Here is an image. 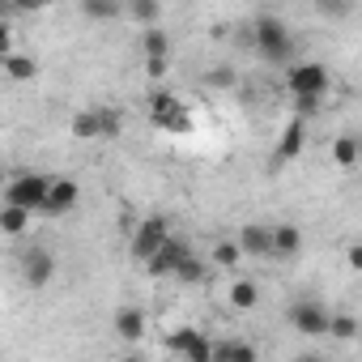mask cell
<instances>
[{
  "label": "cell",
  "instance_id": "obj_8",
  "mask_svg": "<svg viewBox=\"0 0 362 362\" xmlns=\"http://www.w3.org/2000/svg\"><path fill=\"white\" fill-rule=\"evenodd\" d=\"M52 277H56V260H52V252H47V247H30V252L22 256V281H26L30 290H43Z\"/></svg>",
  "mask_w": 362,
  "mask_h": 362
},
{
  "label": "cell",
  "instance_id": "obj_22",
  "mask_svg": "<svg viewBox=\"0 0 362 362\" xmlns=\"http://www.w3.org/2000/svg\"><path fill=\"white\" fill-rule=\"evenodd\" d=\"M128 5V13L141 22V26H158V18H162V5L158 0H124Z\"/></svg>",
  "mask_w": 362,
  "mask_h": 362
},
{
  "label": "cell",
  "instance_id": "obj_18",
  "mask_svg": "<svg viewBox=\"0 0 362 362\" xmlns=\"http://www.w3.org/2000/svg\"><path fill=\"white\" fill-rule=\"evenodd\" d=\"M30 218H35V209H26V205H9V201H5V214H0V230H5V235H22V230L30 226Z\"/></svg>",
  "mask_w": 362,
  "mask_h": 362
},
{
  "label": "cell",
  "instance_id": "obj_30",
  "mask_svg": "<svg viewBox=\"0 0 362 362\" xmlns=\"http://www.w3.org/2000/svg\"><path fill=\"white\" fill-rule=\"evenodd\" d=\"M214 354H218V345L209 337H197V345L188 349V362H214Z\"/></svg>",
  "mask_w": 362,
  "mask_h": 362
},
{
  "label": "cell",
  "instance_id": "obj_12",
  "mask_svg": "<svg viewBox=\"0 0 362 362\" xmlns=\"http://www.w3.org/2000/svg\"><path fill=\"white\" fill-rule=\"evenodd\" d=\"M111 328H115L119 341H141L145 337V311L141 307H119L115 320H111Z\"/></svg>",
  "mask_w": 362,
  "mask_h": 362
},
{
  "label": "cell",
  "instance_id": "obj_27",
  "mask_svg": "<svg viewBox=\"0 0 362 362\" xmlns=\"http://www.w3.org/2000/svg\"><path fill=\"white\" fill-rule=\"evenodd\" d=\"M349 0H315V13L320 18H328V22H341V18H349Z\"/></svg>",
  "mask_w": 362,
  "mask_h": 362
},
{
  "label": "cell",
  "instance_id": "obj_19",
  "mask_svg": "<svg viewBox=\"0 0 362 362\" xmlns=\"http://www.w3.org/2000/svg\"><path fill=\"white\" fill-rule=\"evenodd\" d=\"M358 158H362V141H358V136H337V141H332V162H337V166L349 170V166H358Z\"/></svg>",
  "mask_w": 362,
  "mask_h": 362
},
{
  "label": "cell",
  "instance_id": "obj_26",
  "mask_svg": "<svg viewBox=\"0 0 362 362\" xmlns=\"http://www.w3.org/2000/svg\"><path fill=\"white\" fill-rule=\"evenodd\" d=\"M197 337H201L197 328H179V332H170V337H166V349H170V354H179V358H188V349L197 345Z\"/></svg>",
  "mask_w": 362,
  "mask_h": 362
},
{
  "label": "cell",
  "instance_id": "obj_10",
  "mask_svg": "<svg viewBox=\"0 0 362 362\" xmlns=\"http://www.w3.org/2000/svg\"><path fill=\"white\" fill-rule=\"evenodd\" d=\"M303 145H307V132H303V115H294V119L286 124V132H281V141H277L273 158H277V162H294V158H303Z\"/></svg>",
  "mask_w": 362,
  "mask_h": 362
},
{
  "label": "cell",
  "instance_id": "obj_16",
  "mask_svg": "<svg viewBox=\"0 0 362 362\" xmlns=\"http://www.w3.org/2000/svg\"><path fill=\"white\" fill-rule=\"evenodd\" d=\"M69 132H73L77 141H98V136H103V115H98V107H94V111H77V115L69 119Z\"/></svg>",
  "mask_w": 362,
  "mask_h": 362
},
{
  "label": "cell",
  "instance_id": "obj_31",
  "mask_svg": "<svg viewBox=\"0 0 362 362\" xmlns=\"http://www.w3.org/2000/svg\"><path fill=\"white\" fill-rule=\"evenodd\" d=\"M98 115H103V136H119V128H124L119 119H124V115H119L115 107H98Z\"/></svg>",
  "mask_w": 362,
  "mask_h": 362
},
{
  "label": "cell",
  "instance_id": "obj_4",
  "mask_svg": "<svg viewBox=\"0 0 362 362\" xmlns=\"http://www.w3.org/2000/svg\"><path fill=\"white\" fill-rule=\"evenodd\" d=\"M286 86H290V94H294V98H324V94H328V86H332V77H328V69H324L320 60H303V64H294V69H290Z\"/></svg>",
  "mask_w": 362,
  "mask_h": 362
},
{
  "label": "cell",
  "instance_id": "obj_23",
  "mask_svg": "<svg viewBox=\"0 0 362 362\" xmlns=\"http://www.w3.org/2000/svg\"><path fill=\"white\" fill-rule=\"evenodd\" d=\"M218 269H235L239 260H243V247H239V239H222L218 247H214V256H209Z\"/></svg>",
  "mask_w": 362,
  "mask_h": 362
},
{
  "label": "cell",
  "instance_id": "obj_25",
  "mask_svg": "<svg viewBox=\"0 0 362 362\" xmlns=\"http://www.w3.org/2000/svg\"><path fill=\"white\" fill-rule=\"evenodd\" d=\"M175 281H184V286H197V281H205V260H201V256H188L184 264L175 269Z\"/></svg>",
  "mask_w": 362,
  "mask_h": 362
},
{
  "label": "cell",
  "instance_id": "obj_9",
  "mask_svg": "<svg viewBox=\"0 0 362 362\" xmlns=\"http://www.w3.org/2000/svg\"><path fill=\"white\" fill-rule=\"evenodd\" d=\"M239 247L243 256H273V226H260V222L239 226Z\"/></svg>",
  "mask_w": 362,
  "mask_h": 362
},
{
  "label": "cell",
  "instance_id": "obj_28",
  "mask_svg": "<svg viewBox=\"0 0 362 362\" xmlns=\"http://www.w3.org/2000/svg\"><path fill=\"white\" fill-rule=\"evenodd\" d=\"M170 73V56H145V77L149 81H162Z\"/></svg>",
  "mask_w": 362,
  "mask_h": 362
},
{
  "label": "cell",
  "instance_id": "obj_14",
  "mask_svg": "<svg viewBox=\"0 0 362 362\" xmlns=\"http://www.w3.org/2000/svg\"><path fill=\"white\" fill-rule=\"evenodd\" d=\"M128 13L124 0H81V18L86 22H119Z\"/></svg>",
  "mask_w": 362,
  "mask_h": 362
},
{
  "label": "cell",
  "instance_id": "obj_17",
  "mask_svg": "<svg viewBox=\"0 0 362 362\" xmlns=\"http://www.w3.org/2000/svg\"><path fill=\"white\" fill-rule=\"evenodd\" d=\"M214 362H256V345L252 341H218Z\"/></svg>",
  "mask_w": 362,
  "mask_h": 362
},
{
  "label": "cell",
  "instance_id": "obj_3",
  "mask_svg": "<svg viewBox=\"0 0 362 362\" xmlns=\"http://www.w3.org/2000/svg\"><path fill=\"white\" fill-rule=\"evenodd\" d=\"M47 197H52V179L35 175V170H26V175H18V179L5 184V201L9 205H26L35 214H47Z\"/></svg>",
  "mask_w": 362,
  "mask_h": 362
},
{
  "label": "cell",
  "instance_id": "obj_29",
  "mask_svg": "<svg viewBox=\"0 0 362 362\" xmlns=\"http://www.w3.org/2000/svg\"><path fill=\"white\" fill-rule=\"evenodd\" d=\"M332 337H341V341H349V337H358V320L354 315H332Z\"/></svg>",
  "mask_w": 362,
  "mask_h": 362
},
{
  "label": "cell",
  "instance_id": "obj_13",
  "mask_svg": "<svg viewBox=\"0 0 362 362\" xmlns=\"http://www.w3.org/2000/svg\"><path fill=\"white\" fill-rule=\"evenodd\" d=\"M81 188H77V179H52V197H47V214H69L77 205Z\"/></svg>",
  "mask_w": 362,
  "mask_h": 362
},
{
  "label": "cell",
  "instance_id": "obj_15",
  "mask_svg": "<svg viewBox=\"0 0 362 362\" xmlns=\"http://www.w3.org/2000/svg\"><path fill=\"white\" fill-rule=\"evenodd\" d=\"M0 64H5V77H9V81H35V77H39V60H35V56H22V52L0 56Z\"/></svg>",
  "mask_w": 362,
  "mask_h": 362
},
{
  "label": "cell",
  "instance_id": "obj_7",
  "mask_svg": "<svg viewBox=\"0 0 362 362\" xmlns=\"http://www.w3.org/2000/svg\"><path fill=\"white\" fill-rule=\"evenodd\" d=\"M166 239H170V222H166V218H145V222L136 226V235H132V260L145 264Z\"/></svg>",
  "mask_w": 362,
  "mask_h": 362
},
{
  "label": "cell",
  "instance_id": "obj_5",
  "mask_svg": "<svg viewBox=\"0 0 362 362\" xmlns=\"http://www.w3.org/2000/svg\"><path fill=\"white\" fill-rule=\"evenodd\" d=\"M290 328L303 332V337H328L332 332V315L315 303V298H298L290 307Z\"/></svg>",
  "mask_w": 362,
  "mask_h": 362
},
{
  "label": "cell",
  "instance_id": "obj_33",
  "mask_svg": "<svg viewBox=\"0 0 362 362\" xmlns=\"http://www.w3.org/2000/svg\"><path fill=\"white\" fill-rule=\"evenodd\" d=\"M9 52H13V26L0 30V56H9Z\"/></svg>",
  "mask_w": 362,
  "mask_h": 362
},
{
  "label": "cell",
  "instance_id": "obj_24",
  "mask_svg": "<svg viewBox=\"0 0 362 362\" xmlns=\"http://www.w3.org/2000/svg\"><path fill=\"white\" fill-rule=\"evenodd\" d=\"M235 86H239V73L230 64H218L205 73V90H235Z\"/></svg>",
  "mask_w": 362,
  "mask_h": 362
},
{
  "label": "cell",
  "instance_id": "obj_21",
  "mask_svg": "<svg viewBox=\"0 0 362 362\" xmlns=\"http://www.w3.org/2000/svg\"><path fill=\"white\" fill-rule=\"evenodd\" d=\"M256 303H260V290H256V281L239 277V281L230 286V307H239V311H252Z\"/></svg>",
  "mask_w": 362,
  "mask_h": 362
},
{
  "label": "cell",
  "instance_id": "obj_20",
  "mask_svg": "<svg viewBox=\"0 0 362 362\" xmlns=\"http://www.w3.org/2000/svg\"><path fill=\"white\" fill-rule=\"evenodd\" d=\"M141 56H170V35L162 26H145L141 35Z\"/></svg>",
  "mask_w": 362,
  "mask_h": 362
},
{
  "label": "cell",
  "instance_id": "obj_34",
  "mask_svg": "<svg viewBox=\"0 0 362 362\" xmlns=\"http://www.w3.org/2000/svg\"><path fill=\"white\" fill-rule=\"evenodd\" d=\"M22 9H47V5H56V0H18Z\"/></svg>",
  "mask_w": 362,
  "mask_h": 362
},
{
  "label": "cell",
  "instance_id": "obj_2",
  "mask_svg": "<svg viewBox=\"0 0 362 362\" xmlns=\"http://www.w3.org/2000/svg\"><path fill=\"white\" fill-rule=\"evenodd\" d=\"M149 124L158 132H188L192 128V111L179 103L170 90H153L149 94Z\"/></svg>",
  "mask_w": 362,
  "mask_h": 362
},
{
  "label": "cell",
  "instance_id": "obj_11",
  "mask_svg": "<svg viewBox=\"0 0 362 362\" xmlns=\"http://www.w3.org/2000/svg\"><path fill=\"white\" fill-rule=\"evenodd\" d=\"M303 252V230L294 222H277L273 226V260H294Z\"/></svg>",
  "mask_w": 362,
  "mask_h": 362
},
{
  "label": "cell",
  "instance_id": "obj_1",
  "mask_svg": "<svg viewBox=\"0 0 362 362\" xmlns=\"http://www.w3.org/2000/svg\"><path fill=\"white\" fill-rule=\"evenodd\" d=\"M252 47H256L269 64H290V56H294V35H290V26H286L281 18L264 13V18L252 22Z\"/></svg>",
  "mask_w": 362,
  "mask_h": 362
},
{
  "label": "cell",
  "instance_id": "obj_32",
  "mask_svg": "<svg viewBox=\"0 0 362 362\" xmlns=\"http://www.w3.org/2000/svg\"><path fill=\"white\" fill-rule=\"evenodd\" d=\"M345 264H349L354 273H362V243H349V247H345Z\"/></svg>",
  "mask_w": 362,
  "mask_h": 362
},
{
  "label": "cell",
  "instance_id": "obj_6",
  "mask_svg": "<svg viewBox=\"0 0 362 362\" xmlns=\"http://www.w3.org/2000/svg\"><path fill=\"white\" fill-rule=\"evenodd\" d=\"M188 256H192V247L179 239V235H170V239H166V243L145 260V273H149V277H175V269L184 264Z\"/></svg>",
  "mask_w": 362,
  "mask_h": 362
}]
</instances>
